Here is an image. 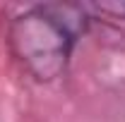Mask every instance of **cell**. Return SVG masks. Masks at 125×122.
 Listing matches in <instances>:
<instances>
[{
    "instance_id": "cell-1",
    "label": "cell",
    "mask_w": 125,
    "mask_h": 122,
    "mask_svg": "<svg viewBox=\"0 0 125 122\" xmlns=\"http://www.w3.org/2000/svg\"><path fill=\"white\" fill-rule=\"evenodd\" d=\"M89 22V7L84 5H36L10 22L7 43L17 62L36 81H55L65 74Z\"/></svg>"
},
{
    "instance_id": "cell-2",
    "label": "cell",
    "mask_w": 125,
    "mask_h": 122,
    "mask_svg": "<svg viewBox=\"0 0 125 122\" xmlns=\"http://www.w3.org/2000/svg\"><path fill=\"white\" fill-rule=\"evenodd\" d=\"M94 10L108 12L113 17H125V2H99V5H94Z\"/></svg>"
}]
</instances>
